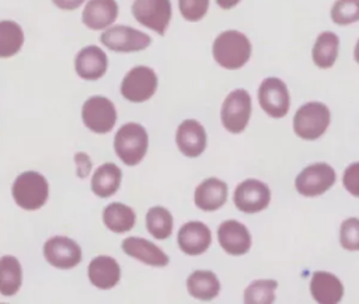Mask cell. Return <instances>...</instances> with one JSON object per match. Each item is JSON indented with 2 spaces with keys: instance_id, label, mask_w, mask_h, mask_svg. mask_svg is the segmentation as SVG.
Segmentation results:
<instances>
[{
  "instance_id": "cell-26",
  "label": "cell",
  "mask_w": 359,
  "mask_h": 304,
  "mask_svg": "<svg viewBox=\"0 0 359 304\" xmlns=\"http://www.w3.org/2000/svg\"><path fill=\"white\" fill-rule=\"evenodd\" d=\"M102 221L105 227L114 233H126L133 228L136 214L132 207L119 202H114L104 209Z\"/></svg>"
},
{
  "instance_id": "cell-23",
  "label": "cell",
  "mask_w": 359,
  "mask_h": 304,
  "mask_svg": "<svg viewBox=\"0 0 359 304\" xmlns=\"http://www.w3.org/2000/svg\"><path fill=\"white\" fill-rule=\"evenodd\" d=\"M122 179V171L118 165L112 163H105L100 165L91 178V191L98 198H109L112 196Z\"/></svg>"
},
{
  "instance_id": "cell-18",
  "label": "cell",
  "mask_w": 359,
  "mask_h": 304,
  "mask_svg": "<svg viewBox=\"0 0 359 304\" xmlns=\"http://www.w3.org/2000/svg\"><path fill=\"white\" fill-rule=\"evenodd\" d=\"M122 249L126 255L150 266H165L170 258L156 244L140 237H128L122 241Z\"/></svg>"
},
{
  "instance_id": "cell-22",
  "label": "cell",
  "mask_w": 359,
  "mask_h": 304,
  "mask_svg": "<svg viewBox=\"0 0 359 304\" xmlns=\"http://www.w3.org/2000/svg\"><path fill=\"white\" fill-rule=\"evenodd\" d=\"M119 277L121 268L112 256H95L88 265V279L98 289H112L119 282Z\"/></svg>"
},
{
  "instance_id": "cell-6",
  "label": "cell",
  "mask_w": 359,
  "mask_h": 304,
  "mask_svg": "<svg viewBox=\"0 0 359 304\" xmlns=\"http://www.w3.org/2000/svg\"><path fill=\"white\" fill-rule=\"evenodd\" d=\"M157 76L147 66H135L121 83V94L130 102H144L150 99L157 90Z\"/></svg>"
},
{
  "instance_id": "cell-20",
  "label": "cell",
  "mask_w": 359,
  "mask_h": 304,
  "mask_svg": "<svg viewBox=\"0 0 359 304\" xmlns=\"http://www.w3.org/2000/svg\"><path fill=\"white\" fill-rule=\"evenodd\" d=\"M118 17V4L115 0H88L81 20L90 29L108 28Z\"/></svg>"
},
{
  "instance_id": "cell-12",
  "label": "cell",
  "mask_w": 359,
  "mask_h": 304,
  "mask_svg": "<svg viewBox=\"0 0 359 304\" xmlns=\"http://www.w3.org/2000/svg\"><path fill=\"white\" fill-rule=\"evenodd\" d=\"M271 200V191L266 184L250 178L237 185L233 196L236 207L244 213H258L264 210Z\"/></svg>"
},
{
  "instance_id": "cell-2",
  "label": "cell",
  "mask_w": 359,
  "mask_h": 304,
  "mask_svg": "<svg viewBox=\"0 0 359 304\" xmlns=\"http://www.w3.org/2000/svg\"><path fill=\"white\" fill-rule=\"evenodd\" d=\"M14 202L24 210H36L42 207L49 196V184L46 178L35 171L20 174L11 188Z\"/></svg>"
},
{
  "instance_id": "cell-5",
  "label": "cell",
  "mask_w": 359,
  "mask_h": 304,
  "mask_svg": "<svg viewBox=\"0 0 359 304\" xmlns=\"http://www.w3.org/2000/svg\"><path fill=\"white\" fill-rule=\"evenodd\" d=\"M251 116V97L244 88L233 90L223 101L220 119L230 133H241Z\"/></svg>"
},
{
  "instance_id": "cell-34",
  "label": "cell",
  "mask_w": 359,
  "mask_h": 304,
  "mask_svg": "<svg viewBox=\"0 0 359 304\" xmlns=\"http://www.w3.org/2000/svg\"><path fill=\"white\" fill-rule=\"evenodd\" d=\"M342 182L351 195L359 198V163H352L345 168Z\"/></svg>"
},
{
  "instance_id": "cell-27",
  "label": "cell",
  "mask_w": 359,
  "mask_h": 304,
  "mask_svg": "<svg viewBox=\"0 0 359 304\" xmlns=\"http://www.w3.org/2000/svg\"><path fill=\"white\" fill-rule=\"evenodd\" d=\"M22 283V269L18 259L13 255L0 258V294L14 296Z\"/></svg>"
},
{
  "instance_id": "cell-8",
  "label": "cell",
  "mask_w": 359,
  "mask_h": 304,
  "mask_svg": "<svg viewBox=\"0 0 359 304\" xmlns=\"http://www.w3.org/2000/svg\"><path fill=\"white\" fill-rule=\"evenodd\" d=\"M337 175L331 165L325 163H316L306 167L296 177L294 185L300 195L313 198L327 192L335 184Z\"/></svg>"
},
{
  "instance_id": "cell-15",
  "label": "cell",
  "mask_w": 359,
  "mask_h": 304,
  "mask_svg": "<svg viewBox=\"0 0 359 304\" xmlns=\"http://www.w3.org/2000/svg\"><path fill=\"white\" fill-rule=\"evenodd\" d=\"M175 143L184 156L198 157L206 147V132L198 120L185 119L177 129Z\"/></svg>"
},
{
  "instance_id": "cell-28",
  "label": "cell",
  "mask_w": 359,
  "mask_h": 304,
  "mask_svg": "<svg viewBox=\"0 0 359 304\" xmlns=\"http://www.w3.org/2000/svg\"><path fill=\"white\" fill-rule=\"evenodd\" d=\"M24 43L22 28L11 20L0 21V57H11Z\"/></svg>"
},
{
  "instance_id": "cell-30",
  "label": "cell",
  "mask_w": 359,
  "mask_h": 304,
  "mask_svg": "<svg viewBox=\"0 0 359 304\" xmlns=\"http://www.w3.org/2000/svg\"><path fill=\"white\" fill-rule=\"evenodd\" d=\"M278 282L272 279L254 280L244 291V301L248 304H269L275 301Z\"/></svg>"
},
{
  "instance_id": "cell-19",
  "label": "cell",
  "mask_w": 359,
  "mask_h": 304,
  "mask_svg": "<svg viewBox=\"0 0 359 304\" xmlns=\"http://www.w3.org/2000/svg\"><path fill=\"white\" fill-rule=\"evenodd\" d=\"M313 298L320 304H337L344 296L341 280L330 272H314L310 282Z\"/></svg>"
},
{
  "instance_id": "cell-37",
  "label": "cell",
  "mask_w": 359,
  "mask_h": 304,
  "mask_svg": "<svg viewBox=\"0 0 359 304\" xmlns=\"http://www.w3.org/2000/svg\"><path fill=\"white\" fill-rule=\"evenodd\" d=\"M353 57H355V62H356V63H359V39H358V42H356V45H355Z\"/></svg>"
},
{
  "instance_id": "cell-1",
  "label": "cell",
  "mask_w": 359,
  "mask_h": 304,
  "mask_svg": "<svg viewBox=\"0 0 359 304\" xmlns=\"http://www.w3.org/2000/svg\"><path fill=\"white\" fill-rule=\"evenodd\" d=\"M213 59L229 70L241 69L251 57V42L240 31L227 29L220 32L213 41Z\"/></svg>"
},
{
  "instance_id": "cell-33",
  "label": "cell",
  "mask_w": 359,
  "mask_h": 304,
  "mask_svg": "<svg viewBox=\"0 0 359 304\" xmlns=\"http://www.w3.org/2000/svg\"><path fill=\"white\" fill-rule=\"evenodd\" d=\"M181 15L191 22L202 20L209 8V0H178Z\"/></svg>"
},
{
  "instance_id": "cell-11",
  "label": "cell",
  "mask_w": 359,
  "mask_h": 304,
  "mask_svg": "<svg viewBox=\"0 0 359 304\" xmlns=\"http://www.w3.org/2000/svg\"><path fill=\"white\" fill-rule=\"evenodd\" d=\"M100 39L104 46L114 52H139L151 42L147 34L126 25H115L105 29Z\"/></svg>"
},
{
  "instance_id": "cell-25",
  "label": "cell",
  "mask_w": 359,
  "mask_h": 304,
  "mask_svg": "<svg viewBox=\"0 0 359 304\" xmlns=\"http://www.w3.org/2000/svg\"><path fill=\"white\" fill-rule=\"evenodd\" d=\"M338 48H339V38L337 34L331 31L321 32L311 49V57L317 67L320 69H330L334 66L338 57Z\"/></svg>"
},
{
  "instance_id": "cell-16",
  "label": "cell",
  "mask_w": 359,
  "mask_h": 304,
  "mask_svg": "<svg viewBox=\"0 0 359 304\" xmlns=\"http://www.w3.org/2000/svg\"><path fill=\"white\" fill-rule=\"evenodd\" d=\"M177 241L180 249L184 254L201 255L209 248L212 242V234L206 224L201 221H188L181 226Z\"/></svg>"
},
{
  "instance_id": "cell-24",
  "label": "cell",
  "mask_w": 359,
  "mask_h": 304,
  "mask_svg": "<svg viewBox=\"0 0 359 304\" xmlns=\"http://www.w3.org/2000/svg\"><path fill=\"white\" fill-rule=\"evenodd\" d=\"M188 293L202 301L213 300L220 291L217 276L210 270H195L187 279Z\"/></svg>"
},
{
  "instance_id": "cell-14",
  "label": "cell",
  "mask_w": 359,
  "mask_h": 304,
  "mask_svg": "<svg viewBox=\"0 0 359 304\" xmlns=\"http://www.w3.org/2000/svg\"><path fill=\"white\" fill-rule=\"evenodd\" d=\"M217 240L224 252L244 255L251 247V235L247 227L236 220H226L217 228Z\"/></svg>"
},
{
  "instance_id": "cell-13",
  "label": "cell",
  "mask_w": 359,
  "mask_h": 304,
  "mask_svg": "<svg viewBox=\"0 0 359 304\" xmlns=\"http://www.w3.org/2000/svg\"><path fill=\"white\" fill-rule=\"evenodd\" d=\"M43 255L52 266L57 269H72L81 261V248L72 238L56 235L43 244Z\"/></svg>"
},
{
  "instance_id": "cell-31",
  "label": "cell",
  "mask_w": 359,
  "mask_h": 304,
  "mask_svg": "<svg viewBox=\"0 0 359 304\" xmlns=\"http://www.w3.org/2000/svg\"><path fill=\"white\" fill-rule=\"evenodd\" d=\"M331 20L337 25H349L359 21V0H337L331 8Z\"/></svg>"
},
{
  "instance_id": "cell-32",
  "label": "cell",
  "mask_w": 359,
  "mask_h": 304,
  "mask_svg": "<svg viewBox=\"0 0 359 304\" xmlns=\"http://www.w3.org/2000/svg\"><path fill=\"white\" fill-rule=\"evenodd\" d=\"M339 241L346 251L359 249V219L349 217L345 221H342Z\"/></svg>"
},
{
  "instance_id": "cell-17",
  "label": "cell",
  "mask_w": 359,
  "mask_h": 304,
  "mask_svg": "<svg viewBox=\"0 0 359 304\" xmlns=\"http://www.w3.org/2000/svg\"><path fill=\"white\" fill-rule=\"evenodd\" d=\"M74 69L84 80H98L107 73L108 57L101 48L90 45L77 53L74 59Z\"/></svg>"
},
{
  "instance_id": "cell-29",
  "label": "cell",
  "mask_w": 359,
  "mask_h": 304,
  "mask_svg": "<svg viewBox=\"0 0 359 304\" xmlns=\"http://www.w3.org/2000/svg\"><path fill=\"white\" fill-rule=\"evenodd\" d=\"M174 219L171 213L161 206L150 207L146 214V227L147 231L156 240H165L172 234Z\"/></svg>"
},
{
  "instance_id": "cell-4",
  "label": "cell",
  "mask_w": 359,
  "mask_h": 304,
  "mask_svg": "<svg viewBox=\"0 0 359 304\" xmlns=\"http://www.w3.org/2000/svg\"><path fill=\"white\" fill-rule=\"evenodd\" d=\"M330 120V109L323 102L311 101L296 111L293 130L303 140H316L325 133Z\"/></svg>"
},
{
  "instance_id": "cell-10",
  "label": "cell",
  "mask_w": 359,
  "mask_h": 304,
  "mask_svg": "<svg viewBox=\"0 0 359 304\" xmlns=\"http://www.w3.org/2000/svg\"><path fill=\"white\" fill-rule=\"evenodd\" d=\"M258 102L272 118H283L289 112L290 97L286 84L278 77H266L258 88Z\"/></svg>"
},
{
  "instance_id": "cell-21",
  "label": "cell",
  "mask_w": 359,
  "mask_h": 304,
  "mask_svg": "<svg viewBox=\"0 0 359 304\" xmlns=\"http://www.w3.org/2000/svg\"><path fill=\"white\" fill-rule=\"evenodd\" d=\"M194 200L201 210H217L227 200V185L217 178H208L196 186Z\"/></svg>"
},
{
  "instance_id": "cell-7",
  "label": "cell",
  "mask_w": 359,
  "mask_h": 304,
  "mask_svg": "<svg viewBox=\"0 0 359 304\" xmlns=\"http://www.w3.org/2000/svg\"><path fill=\"white\" fill-rule=\"evenodd\" d=\"M81 119L94 133H108L116 122V109L111 99L94 95L86 99L81 108Z\"/></svg>"
},
{
  "instance_id": "cell-36",
  "label": "cell",
  "mask_w": 359,
  "mask_h": 304,
  "mask_svg": "<svg viewBox=\"0 0 359 304\" xmlns=\"http://www.w3.org/2000/svg\"><path fill=\"white\" fill-rule=\"evenodd\" d=\"M241 0H216L217 6L220 8H224V10H229V8H233L234 6H237Z\"/></svg>"
},
{
  "instance_id": "cell-3",
  "label": "cell",
  "mask_w": 359,
  "mask_h": 304,
  "mask_svg": "<svg viewBox=\"0 0 359 304\" xmlns=\"http://www.w3.org/2000/svg\"><path fill=\"white\" fill-rule=\"evenodd\" d=\"M149 146V136L140 123L129 122L118 129L114 139V148L121 161L126 165L139 164Z\"/></svg>"
},
{
  "instance_id": "cell-35",
  "label": "cell",
  "mask_w": 359,
  "mask_h": 304,
  "mask_svg": "<svg viewBox=\"0 0 359 304\" xmlns=\"http://www.w3.org/2000/svg\"><path fill=\"white\" fill-rule=\"evenodd\" d=\"M53 4L62 10H76L79 8L84 0H52Z\"/></svg>"
},
{
  "instance_id": "cell-9",
  "label": "cell",
  "mask_w": 359,
  "mask_h": 304,
  "mask_svg": "<svg viewBox=\"0 0 359 304\" xmlns=\"http://www.w3.org/2000/svg\"><path fill=\"white\" fill-rule=\"evenodd\" d=\"M135 20L143 27L164 35L171 20L170 0H135L132 4Z\"/></svg>"
}]
</instances>
